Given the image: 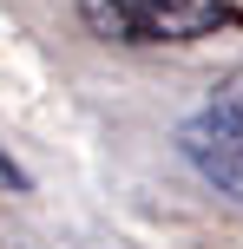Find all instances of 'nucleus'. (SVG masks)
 Here are the masks:
<instances>
[{
  "instance_id": "nucleus-1",
  "label": "nucleus",
  "mask_w": 243,
  "mask_h": 249,
  "mask_svg": "<svg viewBox=\"0 0 243 249\" xmlns=\"http://www.w3.org/2000/svg\"><path fill=\"white\" fill-rule=\"evenodd\" d=\"M79 20L112 46H184L243 26L237 0H79Z\"/></svg>"
},
{
  "instance_id": "nucleus-2",
  "label": "nucleus",
  "mask_w": 243,
  "mask_h": 249,
  "mask_svg": "<svg viewBox=\"0 0 243 249\" xmlns=\"http://www.w3.org/2000/svg\"><path fill=\"white\" fill-rule=\"evenodd\" d=\"M184 158L197 164V177H210L217 190L243 197V92H224V99L197 105L178 131Z\"/></svg>"
}]
</instances>
